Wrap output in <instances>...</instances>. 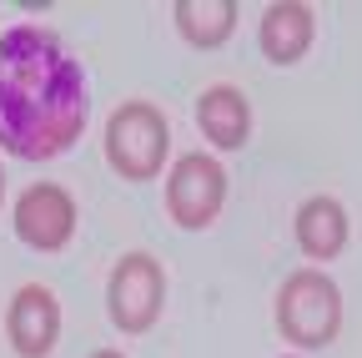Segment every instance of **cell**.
<instances>
[{
  "label": "cell",
  "instance_id": "7c38bea8",
  "mask_svg": "<svg viewBox=\"0 0 362 358\" xmlns=\"http://www.w3.org/2000/svg\"><path fill=\"white\" fill-rule=\"evenodd\" d=\"M90 358H121L116 348H96V353H90Z\"/></svg>",
  "mask_w": 362,
  "mask_h": 358
},
{
  "label": "cell",
  "instance_id": "ba28073f",
  "mask_svg": "<svg viewBox=\"0 0 362 358\" xmlns=\"http://www.w3.org/2000/svg\"><path fill=\"white\" fill-rule=\"evenodd\" d=\"M197 121L216 147H242L247 131H252V106H247V96L237 86H211L197 101Z\"/></svg>",
  "mask_w": 362,
  "mask_h": 358
},
{
  "label": "cell",
  "instance_id": "4fadbf2b",
  "mask_svg": "<svg viewBox=\"0 0 362 358\" xmlns=\"http://www.w3.org/2000/svg\"><path fill=\"white\" fill-rule=\"evenodd\" d=\"M0 192H6V167H0Z\"/></svg>",
  "mask_w": 362,
  "mask_h": 358
},
{
  "label": "cell",
  "instance_id": "52a82bcc",
  "mask_svg": "<svg viewBox=\"0 0 362 358\" xmlns=\"http://www.w3.org/2000/svg\"><path fill=\"white\" fill-rule=\"evenodd\" d=\"M6 328H11L16 353H25V358L51 353L56 338H61V303H56V293H51V288H40V283L16 288L11 313H6Z\"/></svg>",
  "mask_w": 362,
  "mask_h": 358
},
{
  "label": "cell",
  "instance_id": "3957f363",
  "mask_svg": "<svg viewBox=\"0 0 362 358\" xmlns=\"http://www.w3.org/2000/svg\"><path fill=\"white\" fill-rule=\"evenodd\" d=\"M166 116L151 101H121L106 121V157L121 177H151L166 162Z\"/></svg>",
  "mask_w": 362,
  "mask_h": 358
},
{
  "label": "cell",
  "instance_id": "9c48e42d",
  "mask_svg": "<svg viewBox=\"0 0 362 358\" xmlns=\"http://www.w3.org/2000/svg\"><path fill=\"white\" fill-rule=\"evenodd\" d=\"M297 242L307 257H337L347 242V212L337 197H307L297 207Z\"/></svg>",
  "mask_w": 362,
  "mask_h": 358
},
{
  "label": "cell",
  "instance_id": "30bf717a",
  "mask_svg": "<svg viewBox=\"0 0 362 358\" xmlns=\"http://www.w3.org/2000/svg\"><path fill=\"white\" fill-rule=\"evenodd\" d=\"M312 40V11L302 0H272L262 11V51L272 61H297Z\"/></svg>",
  "mask_w": 362,
  "mask_h": 358
},
{
  "label": "cell",
  "instance_id": "8fae6325",
  "mask_svg": "<svg viewBox=\"0 0 362 358\" xmlns=\"http://www.w3.org/2000/svg\"><path fill=\"white\" fill-rule=\"evenodd\" d=\"M176 26L197 46H221V35L237 26L232 0H176Z\"/></svg>",
  "mask_w": 362,
  "mask_h": 358
},
{
  "label": "cell",
  "instance_id": "8992f818",
  "mask_svg": "<svg viewBox=\"0 0 362 358\" xmlns=\"http://www.w3.org/2000/svg\"><path fill=\"white\" fill-rule=\"evenodd\" d=\"M76 228V202L61 182H30L16 202V233L40 247V252H56Z\"/></svg>",
  "mask_w": 362,
  "mask_h": 358
},
{
  "label": "cell",
  "instance_id": "6da1fadb",
  "mask_svg": "<svg viewBox=\"0 0 362 358\" xmlns=\"http://www.w3.org/2000/svg\"><path fill=\"white\" fill-rule=\"evenodd\" d=\"M86 71L45 26H11L0 35V147L45 162L86 126Z\"/></svg>",
  "mask_w": 362,
  "mask_h": 358
},
{
  "label": "cell",
  "instance_id": "5b68a950",
  "mask_svg": "<svg viewBox=\"0 0 362 358\" xmlns=\"http://www.w3.org/2000/svg\"><path fill=\"white\" fill-rule=\"evenodd\" d=\"M161 293H166V278H161V262L151 252H126L111 267L106 303H111V318L126 333H141L156 318V313H161Z\"/></svg>",
  "mask_w": 362,
  "mask_h": 358
},
{
  "label": "cell",
  "instance_id": "277c9868",
  "mask_svg": "<svg viewBox=\"0 0 362 358\" xmlns=\"http://www.w3.org/2000/svg\"><path fill=\"white\" fill-rule=\"evenodd\" d=\"M221 197H226V172L216 157H206V152L176 157V167L166 177V207L181 228H206L221 212Z\"/></svg>",
  "mask_w": 362,
  "mask_h": 358
},
{
  "label": "cell",
  "instance_id": "7a4b0ae2",
  "mask_svg": "<svg viewBox=\"0 0 362 358\" xmlns=\"http://www.w3.org/2000/svg\"><path fill=\"white\" fill-rule=\"evenodd\" d=\"M342 323V293L327 273H317V267H297L287 273L282 293H277V328L302 343V348H317L327 343Z\"/></svg>",
  "mask_w": 362,
  "mask_h": 358
}]
</instances>
